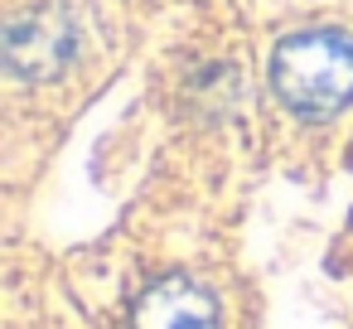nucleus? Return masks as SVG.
<instances>
[{"mask_svg":"<svg viewBox=\"0 0 353 329\" xmlns=\"http://www.w3.org/2000/svg\"><path fill=\"white\" fill-rule=\"evenodd\" d=\"M271 88L295 117H334L353 102V34L300 30L271 54Z\"/></svg>","mask_w":353,"mask_h":329,"instance_id":"nucleus-1","label":"nucleus"},{"mask_svg":"<svg viewBox=\"0 0 353 329\" xmlns=\"http://www.w3.org/2000/svg\"><path fill=\"white\" fill-rule=\"evenodd\" d=\"M131 329H223V315H218V300L199 281L165 276L136 300Z\"/></svg>","mask_w":353,"mask_h":329,"instance_id":"nucleus-3","label":"nucleus"},{"mask_svg":"<svg viewBox=\"0 0 353 329\" xmlns=\"http://www.w3.org/2000/svg\"><path fill=\"white\" fill-rule=\"evenodd\" d=\"M73 49L78 30L63 6H30L6 25V68L15 78H54Z\"/></svg>","mask_w":353,"mask_h":329,"instance_id":"nucleus-2","label":"nucleus"}]
</instances>
